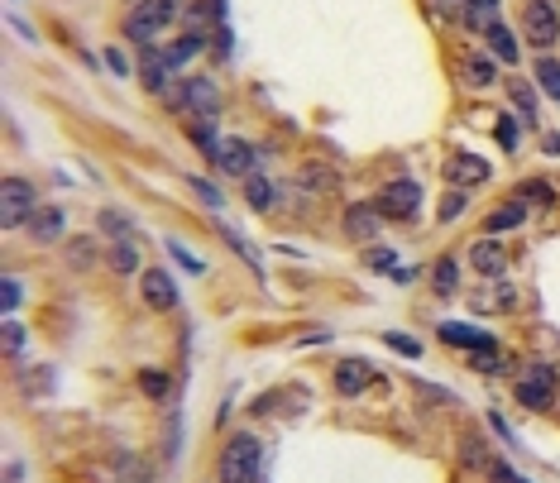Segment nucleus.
Returning a JSON list of instances; mask_svg holds the SVG:
<instances>
[{"label": "nucleus", "mask_w": 560, "mask_h": 483, "mask_svg": "<svg viewBox=\"0 0 560 483\" xmlns=\"http://www.w3.org/2000/svg\"><path fill=\"white\" fill-rule=\"evenodd\" d=\"M139 77H144V87L149 91H159V96H168V91H177L173 87V63H168V49H149L139 53Z\"/></svg>", "instance_id": "obj_6"}, {"label": "nucleus", "mask_w": 560, "mask_h": 483, "mask_svg": "<svg viewBox=\"0 0 560 483\" xmlns=\"http://www.w3.org/2000/svg\"><path fill=\"white\" fill-rule=\"evenodd\" d=\"M216 163H221V172H230V178H254V149H249L245 139H221Z\"/></svg>", "instance_id": "obj_10"}, {"label": "nucleus", "mask_w": 560, "mask_h": 483, "mask_svg": "<svg viewBox=\"0 0 560 483\" xmlns=\"http://www.w3.org/2000/svg\"><path fill=\"white\" fill-rule=\"evenodd\" d=\"M187 192H197L206 206H225V196H221V192H216V187H211L206 178H187Z\"/></svg>", "instance_id": "obj_28"}, {"label": "nucleus", "mask_w": 560, "mask_h": 483, "mask_svg": "<svg viewBox=\"0 0 560 483\" xmlns=\"http://www.w3.org/2000/svg\"><path fill=\"white\" fill-rule=\"evenodd\" d=\"M183 91H187V105H192L197 115H206V120H211V115H216V111H221L216 81H206V77H192V81H187Z\"/></svg>", "instance_id": "obj_15"}, {"label": "nucleus", "mask_w": 560, "mask_h": 483, "mask_svg": "<svg viewBox=\"0 0 560 483\" xmlns=\"http://www.w3.org/2000/svg\"><path fill=\"white\" fill-rule=\"evenodd\" d=\"M245 202L254 211H273V202H278V187L264 182V178H245Z\"/></svg>", "instance_id": "obj_21"}, {"label": "nucleus", "mask_w": 560, "mask_h": 483, "mask_svg": "<svg viewBox=\"0 0 560 483\" xmlns=\"http://www.w3.org/2000/svg\"><path fill=\"white\" fill-rule=\"evenodd\" d=\"M522 196H536V202H551V187H541V182H527V187H522Z\"/></svg>", "instance_id": "obj_40"}, {"label": "nucleus", "mask_w": 560, "mask_h": 483, "mask_svg": "<svg viewBox=\"0 0 560 483\" xmlns=\"http://www.w3.org/2000/svg\"><path fill=\"white\" fill-rule=\"evenodd\" d=\"M0 297H5V316L15 311L19 306V297H25V292H19V278H5V288H0Z\"/></svg>", "instance_id": "obj_36"}, {"label": "nucleus", "mask_w": 560, "mask_h": 483, "mask_svg": "<svg viewBox=\"0 0 560 483\" xmlns=\"http://www.w3.org/2000/svg\"><path fill=\"white\" fill-rule=\"evenodd\" d=\"M197 53H201V34H183V39H177L173 49H168V63L183 67V63H192Z\"/></svg>", "instance_id": "obj_24"}, {"label": "nucleus", "mask_w": 560, "mask_h": 483, "mask_svg": "<svg viewBox=\"0 0 560 483\" xmlns=\"http://www.w3.org/2000/svg\"><path fill=\"white\" fill-rule=\"evenodd\" d=\"M522 220H527V206H522V202H508V206L488 211L484 230H488V234H503V230H517V226H522Z\"/></svg>", "instance_id": "obj_17"}, {"label": "nucleus", "mask_w": 560, "mask_h": 483, "mask_svg": "<svg viewBox=\"0 0 560 483\" xmlns=\"http://www.w3.org/2000/svg\"><path fill=\"white\" fill-rule=\"evenodd\" d=\"M432 288L440 292V297H450V292H455L460 288V264H455V258H436V268H432Z\"/></svg>", "instance_id": "obj_20"}, {"label": "nucleus", "mask_w": 560, "mask_h": 483, "mask_svg": "<svg viewBox=\"0 0 560 483\" xmlns=\"http://www.w3.org/2000/svg\"><path fill=\"white\" fill-rule=\"evenodd\" d=\"M522 34H527L532 49H551L560 39V15L551 0H527V15H522Z\"/></svg>", "instance_id": "obj_4"}, {"label": "nucleus", "mask_w": 560, "mask_h": 483, "mask_svg": "<svg viewBox=\"0 0 560 483\" xmlns=\"http://www.w3.org/2000/svg\"><path fill=\"white\" fill-rule=\"evenodd\" d=\"M536 81H541L546 96L560 101V63H556V58H536Z\"/></svg>", "instance_id": "obj_23"}, {"label": "nucleus", "mask_w": 560, "mask_h": 483, "mask_svg": "<svg viewBox=\"0 0 560 483\" xmlns=\"http://www.w3.org/2000/svg\"><path fill=\"white\" fill-rule=\"evenodd\" d=\"M19 345H25V331H19L15 316H5V349L10 355H19Z\"/></svg>", "instance_id": "obj_35"}, {"label": "nucleus", "mask_w": 560, "mask_h": 483, "mask_svg": "<svg viewBox=\"0 0 560 483\" xmlns=\"http://www.w3.org/2000/svg\"><path fill=\"white\" fill-rule=\"evenodd\" d=\"M192 144L201 149V153H211V158H216V149H221V139L211 134V125L201 120V125H192Z\"/></svg>", "instance_id": "obj_29"}, {"label": "nucleus", "mask_w": 560, "mask_h": 483, "mask_svg": "<svg viewBox=\"0 0 560 483\" xmlns=\"http://www.w3.org/2000/svg\"><path fill=\"white\" fill-rule=\"evenodd\" d=\"M484 39H488V53H494L498 63H517V58H522V53H517V39H512V29L503 25V19H498V25L488 29Z\"/></svg>", "instance_id": "obj_16"}, {"label": "nucleus", "mask_w": 560, "mask_h": 483, "mask_svg": "<svg viewBox=\"0 0 560 483\" xmlns=\"http://www.w3.org/2000/svg\"><path fill=\"white\" fill-rule=\"evenodd\" d=\"M378 220H384V211L378 206H350L345 211V234H350L354 244H374L378 240Z\"/></svg>", "instance_id": "obj_11"}, {"label": "nucleus", "mask_w": 560, "mask_h": 483, "mask_svg": "<svg viewBox=\"0 0 560 483\" xmlns=\"http://www.w3.org/2000/svg\"><path fill=\"white\" fill-rule=\"evenodd\" d=\"M384 216H398V220H412L416 216V206H422V182H412V178H398V182H388L384 192H378V202H374Z\"/></svg>", "instance_id": "obj_5"}, {"label": "nucleus", "mask_w": 560, "mask_h": 483, "mask_svg": "<svg viewBox=\"0 0 560 483\" xmlns=\"http://www.w3.org/2000/svg\"><path fill=\"white\" fill-rule=\"evenodd\" d=\"M101 230L115 234V240H125V234H129V220L121 216V211H101Z\"/></svg>", "instance_id": "obj_31"}, {"label": "nucleus", "mask_w": 560, "mask_h": 483, "mask_svg": "<svg viewBox=\"0 0 560 483\" xmlns=\"http://www.w3.org/2000/svg\"><path fill=\"white\" fill-rule=\"evenodd\" d=\"M105 63H111V73H121V77L129 73V67H125V58H121V53H115V49H111V53H105Z\"/></svg>", "instance_id": "obj_42"}, {"label": "nucleus", "mask_w": 560, "mask_h": 483, "mask_svg": "<svg viewBox=\"0 0 560 483\" xmlns=\"http://www.w3.org/2000/svg\"><path fill=\"white\" fill-rule=\"evenodd\" d=\"M34 211H39V187L25 182V178L0 182V220H5V226H29Z\"/></svg>", "instance_id": "obj_3"}, {"label": "nucleus", "mask_w": 560, "mask_h": 483, "mask_svg": "<svg viewBox=\"0 0 560 483\" xmlns=\"http://www.w3.org/2000/svg\"><path fill=\"white\" fill-rule=\"evenodd\" d=\"M488 479H494V483H527L512 464H494V469H488Z\"/></svg>", "instance_id": "obj_38"}, {"label": "nucleus", "mask_w": 560, "mask_h": 483, "mask_svg": "<svg viewBox=\"0 0 560 483\" xmlns=\"http://www.w3.org/2000/svg\"><path fill=\"white\" fill-rule=\"evenodd\" d=\"M139 292H144V302L153 311H173L177 306V282H173V273H163V268H149V273L139 278Z\"/></svg>", "instance_id": "obj_9"}, {"label": "nucleus", "mask_w": 560, "mask_h": 483, "mask_svg": "<svg viewBox=\"0 0 560 483\" xmlns=\"http://www.w3.org/2000/svg\"><path fill=\"white\" fill-rule=\"evenodd\" d=\"M63 226H67V220H63V211H58V206H39L29 216L34 244H58V240H63Z\"/></svg>", "instance_id": "obj_14"}, {"label": "nucleus", "mask_w": 560, "mask_h": 483, "mask_svg": "<svg viewBox=\"0 0 560 483\" xmlns=\"http://www.w3.org/2000/svg\"><path fill=\"white\" fill-rule=\"evenodd\" d=\"M446 178L455 182V187H479V182L488 178V163L479 158V153H450Z\"/></svg>", "instance_id": "obj_12"}, {"label": "nucleus", "mask_w": 560, "mask_h": 483, "mask_svg": "<svg viewBox=\"0 0 560 483\" xmlns=\"http://www.w3.org/2000/svg\"><path fill=\"white\" fill-rule=\"evenodd\" d=\"M111 268H115V273H135V268H139V254L129 249L125 240H111Z\"/></svg>", "instance_id": "obj_25"}, {"label": "nucleus", "mask_w": 560, "mask_h": 483, "mask_svg": "<svg viewBox=\"0 0 560 483\" xmlns=\"http://www.w3.org/2000/svg\"><path fill=\"white\" fill-rule=\"evenodd\" d=\"M369 264H374V268H393V254L388 249H369Z\"/></svg>", "instance_id": "obj_41"}, {"label": "nucleus", "mask_w": 560, "mask_h": 483, "mask_svg": "<svg viewBox=\"0 0 560 483\" xmlns=\"http://www.w3.org/2000/svg\"><path fill=\"white\" fill-rule=\"evenodd\" d=\"M464 25L470 29H479V34H488L498 25V10H494V0H474L470 10H464Z\"/></svg>", "instance_id": "obj_22"}, {"label": "nucleus", "mask_w": 560, "mask_h": 483, "mask_svg": "<svg viewBox=\"0 0 560 483\" xmlns=\"http://www.w3.org/2000/svg\"><path fill=\"white\" fill-rule=\"evenodd\" d=\"M374 383H378V373L369 359H340L336 364V393L340 397H360L364 387H374Z\"/></svg>", "instance_id": "obj_7"}, {"label": "nucleus", "mask_w": 560, "mask_h": 483, "mask_svg": "<svg viewBox=\"0 0 560 483\" xmlns=\"http://www.w3.org/2000/svg\"><path fill=\"white\" fill-rule=\"evenodd\" d=\"M551 397H556V373L551 369H532L527 379L517 383V402L527 411H546L551 407Z\"/></svg>", "instance_id": "obj_8"}, {"label": "nucleus", "mask_w": 560, "mask_h": 483, "mask_svg": "<svg viewBox=\"0 0 560 483\" xmlns=\"http://www.w3.org/2000/svg\"><path fill=\"white\" fill-rule=\"evenodd\" d=\"M512 101H517V111L536 125V96H532V87H527V81H517V87H512Z\"/></svg>", "instance_id": "obj_30"}, {"label": "nucleus", "mask_w": 560, "mask_h": 483, "mask_svg": "<svg viewBox=\"0 0 560 483\" xmlns=\"http://www.w3.org/2000/svg\"><path fill=\"white\" fill-rule=\"evenodd\" d=\"M494 5H498V0H494Z\"/></svg>", "instance_id": "obj_43"}, {"label": "nucleus", "mask_w": 560, "mask_h": 483, "mask_svg": "<svg viewBox=\"0 0 560 483\" xmlns=\"http://www.w3.org/2000/svg\"><path fill=\"white\" fill-rule=\"evenodd\" d=\"M115 469H121V483H149V474H144V459H135V455H125Z\"/></svg>", "instance_id": "obj_27"}, {"label": "nucleus", "mask_w": 560, "mask_h": 483, "mask_svg": "<svg viewBox=\"0 0 560 483\" xmlns=\"http://www.w3.org/2000/svg\"><path fill=\"white\" fill-rule=\"evenodd\" d=\"M464 77H470L474 87H494V77H498V58H494V53H474L470 63H464Z\"/></svg>", "instance_id": "obj_19"}, {"label": "nucleus", "mask_w": 560, "mask_h": 483, "mask_svg": "<svg viewBox=\"0 0 560 483\" xmlns=\"http://www.w3.org/2000/svg\"><path fill=\"white\" fill-rule=\"evenodd\" d=\"M498 139H503V149H517V120H512V115L498 120Z\"/></svg>", "instance_id": "obj_37"}, {"label": "nucleus", "mask_w": 560, "mask_h": 483, "mask_svg": "<svg viewBox=\"0 0 560 483\" xmlns=\"http://www.w3.org/2000/svg\"><path fill=\"white\" fill-rule=\"evenodd\" d=\"M440 340H446V345H464V349H474V355H498L494 335L470 331V326H455V321H440Z\"/></svg>", "instance_id": "obj_13"}, {"label": "nucleus", "mask_w": 560, "mask_h": 483, "mask_svg": "<svg viewBox=\"0 0 560 483\" xmlns=\"http://www.w3.org/2000/svg\"><path fill=\"white\" fill-rule=\"evenodd\" d=\"M139 387H144L149 397H168V393H173L168 373H144V379H139Z\"/></svg>", "instance_id": "obj_32"}, {"label": "nucleus", "mask_w": 560, "mask_h": 483, "mask_svg": "<svg viewBox=\"0 0 560 483\" xmlns=\"http://www.w3.org/2000/svg\"><path fill=\"white\" fill-rule=\"evenodd\" d=\"M173 19H177V0H139L125 29H129V39H139V43L149 49V43L159 39V34L168 29Z\"/></svg>", "instance_id": "obj_2"}, {"label": "nucleus", "mask_w": 560, "mask_h": 483, "mask_svg": "<svg viewBox=\"0 0 560 483\" xmlns=\"http://www.w3.org/2000/svg\"><path fill=\"white\" fill-rule=\"evenodd\" d=\"M384 345H393L398 355H408V359H422V340H416V335H398V331H388V335H384Z\"/></svg>", "instance_id": "obj_26"}, {"label": "nucleus", "mask_w": 560, "mask_h": 483, "mask_svg": "<svg viewBox=\"0 0 560 483\" xmlns=\"http://www.w3.org/2000/svg\"><path fill=\"white\" fill-rule=\"evenodd\" d=\"M168 254L177 258V264H183L187 268V273H201V268H206V264H201V258L197 254H187V244H177V240H168Z\"/></svg>", "instance_id": "obj_33"}, {"label": "nucleus", "mask_w": 560, "mask_h": 483, "mask_svg": "<svg viewBox=\"0 0 560 483\" xmlns=\"http://www.w3.org/2000/svg\"><path fill=\"white\" fill-rule=\"evenodd\" d=\"M259 469H264V445L259 435H230L221 450V483H259Z\"/></svg>", "instance_id": "obj_1"}, {"label": "nucleus", "mask_w": 560, "mask_h": 483, "mask_svg": "<svg viewBox=\"0 0 560 483\" xmlns=\"http://www.w3.org/2000/svg\"><path fill=\"white\" fill-rule=\"evenodd\" d=\"M470 264L479 268L484 278H494V273H503V249H498V244H488V240H479L470 249Z\"/></svg>", "instance_id": "obj_18"}, {"label": "nucleus", "mask_w": 560, "mask_h": 483, "mask_svg": "<svg viewBox=\"0 0 560 483\" xmlns=\"http://www.w3.org/2000/svg\"><path fill=\"white\" fill-rule=\"evenodd\" d=\"M474 369H479V373H498V369H503V359H498V355H474Z\"/></svg>", "instance_id": "obj_39"}, {"label": "nucleus", "mask_w": 560, "mask_h": 483, "mask_svg": "<svg viewBox=\"0 0 560 483\" xmlns=\"http://www.w3.org/2000/svg\"><path fill=\"white\" fill-rule=\"evenodd\" d=\"M464 216V192H446V202H440V220H460Z\"/></svg>", "instance_id": "obj_34"}]
</instances>
